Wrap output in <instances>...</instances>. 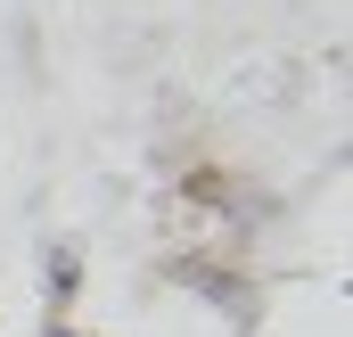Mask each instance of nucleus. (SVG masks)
I'll return each instance as SVG.
<instances>
[{"label": "nucleus", "mask_w": 353, "mask_h": 337, "mask_svg": "<svg viewBox=\"0 0 353 337\" xmlns=\"http://www.w3.org/2000/svg\"><path fill=\"white\" fill-rule=\"evenodd\" d=\"M165 271H173L181 288H197L205 305H222L230 329H255V321H263V288H255V280H239V271H222V263H205V255H173Z\"/></svg>", "instance_id": "f257e3e1"}, {"label": "nucleus", "mask_w": 353, "mask_h": 337, "mask_svg": "<svg viewBox=\"0 0 353 337\" xmlns=\"http://www.w3.org/2000/svg\"><path fill=\"white\" fill-rule=\"evenodd\" d=\"M41 296H50V313H66L83 296V247H50L41 255Z\"/></svg>", "instance_id": "f03ea898"}, {"label": "nucleus", "mask_w": 353, "mask_h": 337, "mask_svg": "<svg viewBox=\"0 0 353 337\" xmlns=\"http://www.w3.org/2000/svg\"><path fill=\"white\" fill-rule=\"evenodd\" d=\"M181 189H189L197 206H222V198H230V173H214V165H189V173H181Z\"/></svg>", "instance_id": "7ed1b4c3"}, {"label": "nucleus", "mask_w": 353, "mask_h": 337, "mask_svg": "<svg viewBox=\"0 0 353 337\" xmlns=\"http://www.w3.org/2000/svg\"><path fill=\"white\" fill-rule=\"evenodd\" d=\"M50 337H83V329H66V321H50Z\"/></svg>", "instance_id": "20e7f679"}]
</instances>
